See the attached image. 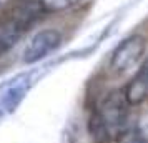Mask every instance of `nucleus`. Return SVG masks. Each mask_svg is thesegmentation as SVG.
Masks as SVG:
<instances>
[{
    "label": "nucleus",
    "mask_w": 148,
    "mask_h": 143,
    "mask_svg": "<svg viewBox=\"0 0 148 143\" xmlns=\"http://www.w3.org/2000/svg\"><path fill=\"white\" fill-rule=\"evenodd\" d=\"M145 52H147V37L141 34L128 35L113 48L108 60V68L116 75L125 73L143 58Z\"/></svg>",
    "instance_id": "obj_1"
},
{
    "label": "nucleus",
    "mask_w": 148,
    "mask_h": 143,
    "mask_svg": "<svg viewBox=\"0 0 148 143\" xmlns=\"http://www.w3.org/2000/svg\"><path fill=\"white\" fill-rule=\"evenodd\" d=\"M128 107L130 105H128L127 96H125V90L115 88L110 90L107 95L103 96L100 105L95 107L93 110L101 116V120L107 123L112 135L115 136L116 133H121L127 127Z\"/></svg>",
    "instance_id": "obj_2"
},
{
    "label": "nucleus",
    "mask_w": 148,
    "mask_h": 143,
    "mask_svg": "<svg viewBox=\"0 0 148 143\" xmlns=\"http://www.w3.org/2000/svg\"><path fill=\"white\" fill-rule=\"evenodd\" d=\"M63 42V34L58 28H42L35 32L22 52V62L25 65H35L52 55Z\"/></svg>",
    "instance_id": "obj_3"
},
{
    "label": "nucleus",
    "mask_w": 148,
    "mask_h": 143,
    "mask_svg": "<svg viewBox=\"0 0 148 143\" xmlns=\"http://www.w3.org/2000/svg\"><path fill=\"white\" fill-rule=\"evenodd\" d=\"M32 85H34V80L30 78V75H20L15 77L14 80H10L3 87V92L0 95V108L7 115L15 113V110L20 107V103L27 96Z\"/></svg>",
    "instance_id": "obj_4"
},
{
    "label": "nucleus",
    "mask_w": 148,
    "mask_h": 143,
    "mask_svg": "<svg viewBox=\"0 0 148 143\" xmlns=\"http://www.w3.org/2000/svg\"><path fill=\"white\" fill-rule=\"evenodd\" d=\"M125 96L130 107H136L148 98V58L141 62L140 68L132 77V80L125 87Z\"/></svg>",
    "instance_id": "obj_5"
},
{
    "label": "nucleus",
    "mask_w": 148,
    "mask_h": 143,
    "mask_svg": "<svg viewBox=\"0 0 148 143\" xmlns=\"http://www.w3.org/2000/svg\"><path fill=\"white\" fill-rule=\"evenodd\" d=\"M88 133L93 138L95 143H108L113 138L110 128L107 127V123L101 120V116L95 110L88 116Z\"/></svg>",
    "instance_id": "obj_6"
},
{
    "label": "nucleus",
    "mask_w": 148,
    "mask_h": 143,
    "mask_svg": "<svg viewBox=\"0 0 148 143\" xmlns=\"http://www.w3.org/2000/svg\"><path fill=\"white\" fill-rule=\"evenodd\" d=\"M40 2L45 14H62L78 5L82 0H40Z\"/></svg>",
    "instance_id": "obj_7"
},
{
    "label": "nucleus",
    "mask_w": 148,
    "mask_h": 143,
    "mask_svg": "<svg viewBox=\"0 0 148 143\" xmlns=\"http://www.w3.org/2000/svg\"><path fill=\"white\" fill-rule=\"evenodd\" d=\"M10 2H12V0H0V12H2L3 8L7 7V5L10 3Z\"/></svg>",
    "instance_id": "obj_8"
},
{
    "label": "nucleus",
    "mask_w": 148,
    "mask_h": 143,
    "mask_svg": "<svg viewBox=\"0 0 148 143\" xmlns=\"http://www.w3.org/2000/svg\"><path fill=\"white\" fill-rule=\"evenodd\" d=\"M7 115V113H5V112H3V110L0 108V122H2V120H3V116Z\"/></svg>",
    "instance_id": "obj_9"
}]
</instances>
